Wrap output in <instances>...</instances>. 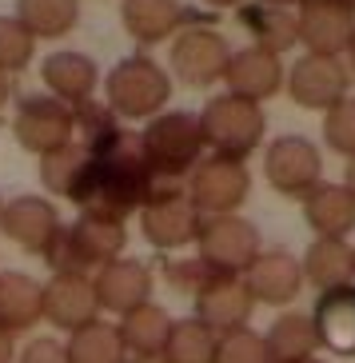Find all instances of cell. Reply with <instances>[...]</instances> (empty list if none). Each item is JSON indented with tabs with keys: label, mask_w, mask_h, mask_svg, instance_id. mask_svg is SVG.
<instances>
[{
	"label": "cell",
	"mask_w": 355,
	"mask_h": 363,
	"mask_svg": "<svg viewBox=\"0 0 355 363\" xmlns=\"http://www.w3.org/2000/svg\"><path fill=\"white\" fill-rule=\"evenodd\" d=\"M164 184V176L148 168L140 152V132H124L120 144L104 156H92L84 184L76 188L72 203L80 216L108 220V224H124L132 212H140L152 200V192Z\"/></svg>",
	"instance_id": "6da1fadb"
},
{
	"label": "cell",
	"mask_w": 355,
	"mask_h": 363,
	"mask_svg": "<svg viewBox=\"0 0 355 363\" xmlns=\"http://www.w3.org/2000/svg\"><path fill=\"white\" fill-rule=\"evenodd\" d=\"M124 244H128L124 224H108V220L80 216L76 224H64L56 232V240L48 244L44 259L52 264L56 276H96L104 264L120 259Z\"/></svg>",
	"instance_id": "7a4b0ae2"
},
{
	"label": "cell",
	"mask_w": 355,
	"mask_h": 363,
	"mask_svg": "<svg viewBox=\"0 0 355 363\" xmlns=\"http://www.w3.org/2000/svg\"><path fill=\"white\" fill-rule=\"evenodd\" d=\"M140 152L148 168L164 180H184L204 160V132L196 112H160L140 132Z\"/></svg>",
	"instance_id": "3957f363"
},
{
	"label": "cell",
	"mask_w": 355,
	"mask_h": 363,
	"mask_svg": "<svg viewBox=\"0 0 355 363\" xmlns=\"http://www.w3.org/2000/svg\"><path fill=\"white\" fill-rule=\"evenodd\" d=\"M172 100V76L152 56H124L104 76V104L116 120H152Z\"/></svg>",
	"instance_id": "277c9868"
},
{
	"label": "cell",
	"mask_w": 355,
	"mask_h": 363,
	"mask_svg": "<svg viewBox=\"0 0 355 363\" xmlns=\"http://www.w3.org/2000/svg\"><path fill=\"white\" fill-rule=\"evenodd\" d=\"M200 132H204V148H212V156L248 160L252 152L259 148L264 132H268V120H264L259 104L240 100L232 92H220L200 112Z\"/></svg>",
	"instance_id": "5b68a950"
},
{
	"label": "cell",
	"mask_w": 355,
	"mask_h": 363,
	"mask_svg": "<svg viewBox=\"0 0 355 363\" xmlns=\"http://www.w3.org/2000/svg\"><path fill=\"white\" fill-rule=\"evenodd\" d=\"M200 224H204V216L188 200L180 180H164L152 200L140 208V232L152 247H160V252H176V247H188L196 244V235H200Z\"/></svg>",
	"instance_id": "8992f818"
},
{
	"label": "cell",
	"mask_w": 355,
	"mask_h": 363,
	"mask_svg": "<svg viewBox=\"0 0 355 363\" xmlns=\"http://www.w3.org/2000/svg\"><path fill=\"white\" fill-rule=\"evenodd\" d=\"M196 244H200V259L215 276H244L248 264L264 252L259 228L244 216H204Z\"/></svg>",
	"instance_id": "52a82bcc"
},
{
	"label": "cell",
	"mask_w": 355,
	"mask_h": 363,
	"mask_svg": "<svg viewBox=\"0 0 355 363\" xmlns=\"http://www.w3.org/2000/svg\"><path fill=\"white\" fill-rule=\"evenodd\" d=\"M184 192L200 208V216H236V208L252 192L248 164L227 160V156H204V160L188 172Z\"/></svg>",
	"instance_id": "ba28073f"
},
{
	"label": "cell",
	"mask_w": 355,
	"mask_h": 363,
	"mask_svg": "<svg viewBox=\"0 0 355 363\" xmlns=\"http://www.w3.org/2000/svg\"><path fill=\"white\" fill-rule=\"evenodd\" d=\"M264 176L280 196H303L312 192L315 184H323V160L320 148L303 136H276L264 152Z\"/></svg>",
	"instance_id": "9c48e42d"
},
{
	"label": "cell",
	"mask_w": 355,
	"mask_h": 363,
	"mask_svg": "<svg viewBox=\"0 0 355 363\" xmlns=\"http://www.w3.org/2000/svg\"><path fill=\"white\" fill-rule=\"evenodd\" d=\"M16 144L33 156H48V152L72 144V108L56 96H24L16 104V120H12Z\"/></svg>",
	"instance_id": "30bf717a"
},
{
	"label": "cell",
	"mask_w": 355,
	"mask_h": 363,
	"mask_svg": "<svg viewBox=\"0 0 355 363\" xmlns=\"http://www.w3.org/2000/svg\"><path fill=\"white\" fill-rule=\"evenodd\" d=\"M172 72L180 84L188 88H208L215 80H224L227 60H232V44L215 28H184L172 40Z\"/></svg>",
	"instance_id": "8fae6325"
},
{
	"label": "cell",
	"mask_w": 355,
	"mask_h": 363,
	"mask_svg": "<svg viewBox=\"0 0 355 363\" xmlns=\"http://www.w3.org/2000/svg\"><path fill=\"white\" fill-rule=\"evenodd\" d=\"M300 40L308 56H344L355 36V4L351 0H300L295 12Z\"/></svg>",
	"instance_id": "7c38bea8"
},
{
	"label": "cell",
	"mask_w": 355,
	"mask_h": 363,
	"mask_svg": "<svg viewBox=\"0 0 355 363\" xmlns=\"http://www.w3.org/2000/svg\"><path fill=\"white\" fill-rule=\"evenodd\" d=\"M288 92L300 108H315V112H327L339 100L347 96V84H351V72L339 56H300L288 72Z\"/></svg>",
	"instance_id": "4fadbf2b"
},
{
	"label": "cell",
	"mask_w": 355,
	"mask_h": 363,
	"mask_svg": "<svg viewBox=\"0 0 355 363\" xmlns=\"http://www.w3.org/2000/svg\"><path fill=\"white\" fill-rule=\"evenodd\" d=\"M92 288H96L100 311H112V315H128V311L152 303V267L144 259H112L92 276Z\"/></svg>",
	"instance_id": "5bb4252c"
},
{
	"label": "cell",
	"mask_w": 355,
	"mask_h": 363,
	"mask_svg": "<svg viewBox=\"0 0 355 363\" xmlns=\"http://www.w3.org/2000/svg\"><path fill=\"white\" fill-rule=\"evenodd\" d=\"M244 288L256 303H271V308H288L291 299L303 291V267L300 259L283 252V247H271V252H259L256 259L244 272Z\"/></svg>",
	"instance_id": "9a60e30c"
},
{
	"label": "cell",
	"mask_w": 355,
	"mask_h": 363,
	"mask_svg": "<svg viewBox=\"0 0 355 363\" xmlns=\"http://www.w3.org/2000/svg\"><path fill=\"white\" fill-rule=\"evenodd\" d=\"M60 228H64V224H60L52 200H44V196H16V200H4L0 232L9 235L16 247H24V252L44 256Z\"/></svg>",
	"instance_id": "2e32d148"
},
{
	"label": "cell",
	"mask_w": 355,
	"mask_h": 363,
	"mask_svg": "<svg viewBox=\"0 0 355 363\" xmlns=\"http://www.w3.org/2000/svg\"><path fill=\"white\" fill-rule=\"evenodd\" d=\"M44 320L60 331H80L100 320V299L92 276H52L44 284Z\"/></svg>",
	"instance_id": "e0dca14e"
},
{
	"label": "cell",
	"mask_w": 355,
	"mask_h": 363,
	"mask_svg": "<svg viewBox=\"0 0 355 363\" xmlns=\"http://www.w3.org/2000/svg\"><path fill=\"white\" fill-rule=\"evenodd\" d=\"M252 308H256V299L248 296V288H244L240 276H215L212 284L196 296V320L204 323L208 331H215V335L248 328Z\"/></svg>",
	"instance_id": "ac0fdd59"
},
{
	"label": "cell",
	"mask_w": 355,
	"mask_h": 363,
	"mask_svg": "<svg viewBox=\"0 0 355 363\" xmlns=\"http://www.w3.org/2000/svg\"><path fill=\"white\" fill-rule=\"evenodd\" d=\"M224 80H227V92H232V96L259 104V100L276 96L283 88V65H280V56H271V52H264V48H256V44H248V48L232 52Z\"/></svg>",
	"instance_id": "d6986e66"
},
{
	"label": "cell",
	"mask_w": 355,
	"mask_h": 363,
	"mask_svg": "<svg viewBox=\"0 0 355 363\" xmlns=\"http://www.w3.org/2000/svg\"><path fill=\"white\" fill-rule=\"evenodd\" d=\"M40 76H44L48 96L64 100L68 108L92 100V88H96V80H100L96 60H92V56H84V52H72V48H60V52L44 56Z\"/></svg>",
	"instance_id": "ffe728a7"
},
{
	"label": "cell",
	"mask_w": 355,
	"mask_h": 363,
	"mask_svg": "<svg viewBox=\"0 0 355 363\" xmlns=\"http://www.w3.org/2000/svg\"><path fill=\"white\" fill-rule=\"evenodd\" d=\"M320 335V347L335 355H355V284L320 291L315 308L308 311Z\"/></svg>",
	"instance_id": "44dd1931"
},
{
	"label": "cell",
	"mask_w": 355,
	"mask_h": 363,
	"mask_svg": "<svg viewBox=\"0 0 355 363\" xmlns=\"http://www.w3.org/2000/svg\"><path fill=\"white\" fill-rule=\"evenodd\" d=\"M44 320V284L28 272H0V328L16 335Z\"/></svg>",
	"instance_id": "7402d4cb"
},
{
	"label": "cell",
	"mask_w": 355,
	"mask_h": 363,
	"mask_svg": "<svg viewBox=\"0 0 355 363\" xmlns=\"http://www.w3.org/2000/svg\"><path fill=\"white\" fill-rule=\"evenodd\" d=\"M303 267V279L320 291H332V288H347L355 279V247L347 240H332V235H315L312 247L303 252L300 259Z\"/></svg>",
	"instance_id": "603a6c76"
},
{
	"label": "cell",
	"mask_w": 355,
	"mask_h": 363,
	"mask_svg": "<svg viewBox=\"0 0 355 363\" xmlns=\"http://www.w3.org/2000/svg\"><path fill=\"white\" fill-rule=\"evenodd\" d=\"M303 216L312 224L315 235H332V240H347L355 228V196L344 184H315L303 196Z\"/></svg>",
	"instance_id": "cb8c5ba5"
},
{
	"label": "cell",
	"mask_w": 355,
	"mask_h": 363,
	"mask_svg": "<svg viewBox=\"0 0 355 363\" xmlns=\"http://www.w3.org/2000/svg\"><path fill=\"white\" fill-rule=\"evenodd\" d=\"M120 21H124L128 36H136L140 44H160L180 33L188 12L180 9V0H124Z\"/></svg>",
	"instance_id": "d4e9b609"
},
{
	"label": "cell",
	"mask_w": 355,
	"mask_h": 363,
	"mask_svg": "<svg viewBox=\"0 0 355 363\" xmlns=\"http://www.w3.org/2000/svg\"><path fill=\"white\" fill-rule=\"evenodd\" d=\"M264 343H268L271 363H308L320 352V335H315V323L308 311H283L268 328Z\"/></svg>",
	"instance_id": "484cf974"
},
{
	"label": "cell",
	"mask_w": 355,
	"mask_h": 363,
	"mask_svg": "<svg viewBox=\"0 0 355 363\" xmlns=\"http://www.w3.org/2000/svg\"><path fill=\"white\" fill-rule=\"evenodd\" d=\"M172 323L176 320L160 308V303H144V308L128 311V315L116 323L120 343H124L128 359L132 355H164L168 335H172Z\"/></svg>",
	"instance_id": "4316f807"
},
{
	"label": "cell",
	"mask_w": 355,
	"mask_h": 363,
	"mask_svg": "<svg viewBox=\"0 0 355 363\" xmlns=\"http://www.w3.org/2000/svg\"><path fill=\"white\" fill-rule=\"evenodd\" d=\"M240 24L248 28L256 48H264V52H271V56H283L291 44L300 40L295 12L276 9V4H248V9H240Z\"/></svg>",
	"instance_id": "83f0119b"
},
{
	"label": "cell",
	"mask_w": 355,
	"mask_h": 363,
	"mask_svg": "<svg viewBox=\"0 0 355 363\" xmlns=\"http://www.w3.org/2000/svg\"><path fill=\"white\" fill-rule=\"evenodd\" d=\"M72 132L80 136L76 144H80L88 156H104V152H112L120 144V136H124L116 112H112L104 100H84V104H76L72 108Z\"/></svg>",
	"instance_id": "f1b7e54d"
},
{
	"label": "cell",
	"mask_w": 355,
	"mask_h": 363,
	"mask_svg": "<svg viewBox=\"0 0 355 363\" xmlns=\"http://www.w3.org/2000/svg\"><path fill=\"white\" fill-rule=\"evenodd\" d=\"M16 21L36 36V40H56L68 36L80 21V4L76 0H16Z\"/></svg>",
	"instance_id": "f546056e"
},
{
	"label": "cell",
	"mask_w": 355,
	"mask_h": 363,
	"mask_svg": "<svg viewBox=\"0 0 355 363\" xmlns=\"http://www.w3.org/2000/svg\"><path fill=\"white\" fill-rule=\"evenodd\" d=\"M88 164H92V156L72 140V144H64V148L40 156V184L48 188V196H64V200H72L76 188H80L84 176H88Z\"/></svg>",
	"instance_id": "4dcf8cb0"
},
{
	"label": "cell",
	"mask_w": 355,
	"mask_h": 363,
	"mask_svg": "<svg viewBox=\"0 0 355 363\" xmlns=\"http://www.w3.org/2000/svg\"><path fill=\"white\" fill-rule=\"evenodd\" d=\"M64 352H68V363H128V352L120 343L116 323H104V320L72 331Z\"/></svg>",
	"instance_id": "1f68e13d"
},
{
	"label": "cell",
	"mask_w": 355,
	"mask_h": 363,
	"mask_svg": "<svg viewBox=\"0 0 355 363\" xmlns=\"http://www.w3.org/2000/svg\"><path fill=\"white\" fill-rule=\"evenodd\" d=\"M168 363H212L215 359V331H208L204 323L196 320H176L168 347H164Z\"/></svg>",
	"instance_id": "d6a6232c"
},
{
	"label": "cell",
	"mask_w": 355,
	"mask_h": 363,
	"mask_svg": "<svg viewBox=\"0 0 355 363\" xmlns=\"http://www.w3.org/2000/svg\"><path fill=\"white\" fill-rule=\"evenodd\" d=\"M33 52H36V36L16 16H0V72L9 76L28 68Z\"/></svg>",
	"instance_id": "836d02e7"
},
{
	"label": "cell",
	"mask_w": 355,
	"mask_h": 363,
	"mask_svg": "<svg viewBox=\"0 0 355 363\" xmlns=\"http://www.w3.org/2000/svg\"><path fill=\"white\" fill-rule=\"evenodd\" d=\"M212 363H271L268 343L264 335L252 328L227 331V335H215V359Z\"/></svg>",
	"instance_id": "e575fe53"
},
{
	"label": "cell",
	"mask_w": 355,
	"mask_h": 363,
	"mask_svg": "<svg viewBox=\"0 0 355 363\" xmlns=\"http://www.w3.org/2000/svg\"><path fill=\"white\" fill-rule=\"evenodd\" d=\"M323 140L332 152L355 160V96H344L335 108L323 112Z\"/></svg>",
	"instance_id": "d590c367"
},
{
	"label": "cell",
	"mask_w": 355,
	"mask_h": 363,
	"mask_svg": "<svg viewBox=\"0 0 355 363\" xmlns=\"http://www.w3.org/2000/svg\"><path fill=\"white\" fill-rule=\"evenodd\" d=\"M164 279H168L176 291L200 296V291H204L208 284L215 279V272L200 256H192V259H164Z\"/></svg>",
	"instance_id": "8d00e7d4"
},
{
	"label": "cell",
	"mask_w": 355,
	"mask_h": 363,
	"mask_svg": "<svg viewBox=\"0 0 355 363\" xmlns=\"http://www.w3.org/2000/svg\"><path fill=\"white\" fill-rule=\"evenodd\" d=\"M21 363H68V352H64V343H56L44 335V340H33L24 347Z\"/></svg>",
	"instance_id": "74e56055"
},
{
	"label": "cell",
	"mask_w": 355,
	"mask_h": 363,
	"mask_svg": "<svg viewBox=\"0 0 355 363\" xmlns=\"http://www.w3.org/2000/svg\"><path fill=\"white\" fill-rule=\"evenodd\" d=\"M16 359V343H12V335L4 328H0V363H12Z\"/></svg>",
	"instance_id": "f35d334b"
},
{
	"label": "cell",
	"mask_w": 355,
	"mask_h": 363,
	"mask_svg": "<svg viewBox=\"0 0 355 363\" xmlns=\"http://www.w3.org/2000/svg\"><path fill=\"white\" fill-rule=\"evenodd\" d=\"M208 9H244V0H204Z\"/></svg>",
	"instance_id": "ab89813d"
},
{
	"label": "cell",
	"mask_w": 355,
	"mask_h": 363,
	"mask_svg": "<svg viewBox=\"0 0 355 363\" xmlns=\"http://www.w3.org/2000/svg\"><path fill=\"white\" fill-rule=\"evenodd\" d=\"M9 96H12V88H9V76L0 72V112H4V104H9Z\"/></svg>",
	"instance_id": "60d3db41"
},
{
	"label": "cell",
	"mask_w": 355,
	"mask_h": 363,
	"mask_svg": "<svg viewBox=\"0 0 355 363\" xmlns=\"http://www.w3.org/2000/svg\"><path fill=\"white\" fill-rule=\"evenodd\" d=\"M128 363H168V359H164V355H132Z\"/></svg>",
	"instance_id": "b9f144b4"
},
{
	"label": "cell",
	"mask_w": 355,
	"mask_h": 363,
	"mask_svg": "<svg viewBox=\"0 0 355 363\" xmlns=\"http://www.w3.org/2000/svg\"><path fill=\"white\" fill-rule=\"evenodd\" d=\"M344 188H347V192H351V196H355V160H351V164H347V180H344Z\"/></svg>",
	"instance_id": "7bdbcfd3"
},
{
	"label": "cell",
	"mask_w": 355,
	"mask_h": 363,
	"mask_svg": "<svg viewBox=\"0 0 355 363\" xmlns=\"http://www.w3.org/2000/svg\"><path fill=\"white\" fill-rule=\"evenodd\" d=\"M259 4H276V9H288V4H300V0H259Z\"/></svg>",
	"instance_id": "ee69618b"
},
{
	"label": "cell",
	"mask_w": 355,
	"mask_h": 363,
	"mask_svg": "<svg viewBox=\"0 0 355 363\" xmlns=\"http://www.w3.org/2000/svg\"><path fill=\"white\" fill-rule=\"evenodd\" d=\"M347 56H351V68H355V36H351V44H347Z\"/></svg>",
	"instance_id": "f6af8a7d"
},
{
	"label": "cell",
	"mask_w": 355,
	"mask_h": 363,
	"mask_svg": "<svg viewBox=\"0 0 355 363\" xmlns=\"http://www.w3.org/2000/svg\"><path fill=\"white\" fill-rule=\"evenodd\" d=\"M0 216H4V200H0Z\"/></svg>",
	"instance_id": "bcb514c9"
},
{
	"label": "cell",
	"mask_w": 355,
	"mask_h": 363,
	"mask_svg": "<svg viewBox=\"0 0 355 363\" xmlns=\"http://www.w3.org/2000/svg\"><path fill=\"white\" fill-rule=\"evenodd\" d=\"M308 363H315V359H308Z\"/></svg>",
	"instance_id": "7dc6e473"
},
{
	"label": "cell",
	"mask_w": 355,
	"mask_h": 363,
	"mask_svg": "<svg viewBox=\"0 0 355 363\" xmlns=\"http://www.w3.org/2000/svg\"><path fill=\"white\" fill-rule=\"evenodd\" d=\"M351 4H355V0H351Z\"/></svg>",
	"instance_id": "c3c4849f"
}]
</instances>
